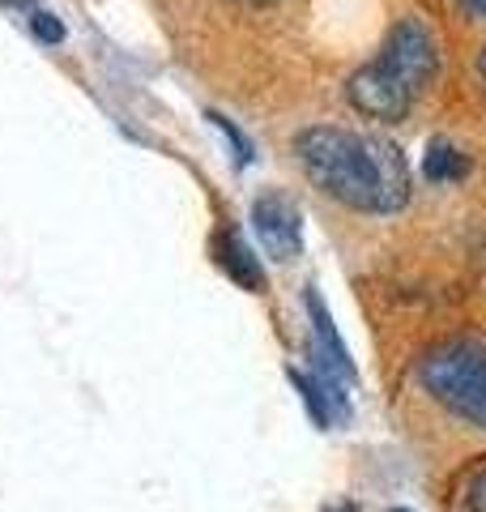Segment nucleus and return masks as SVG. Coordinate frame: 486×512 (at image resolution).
<instances>
[{
	"mask_svg": "<svg viewBox=\"0 0 486 512\" xmlns=\"http://www.w3.org/2000/svg\"><path fill=\"white\" fill-rule=\"evenodd\" d=\"M295 158L324 197L359 214H397L410 201V167L388 137L312 124L295 137Z\"/></svg>",
	"mask_w": 486,
	"mask_h": 512,
	"instance_id": "nucleus-1",
	"label": "nucleus"
},
{
	"mask_svg": "<svg viewBox=\"0 0 486 512\" xmlns=\"http://www.w3.org/2000/svg\"><path fill=\"white\" fill-rule=\"evenodd\" d=\"M418 384L452 410L461 423L486 431V346L474 338H448L418 359Z\"/></svg>",
	"mask_w": 486,
	"mask_h": 512,
	"instance_id": "nucleus-2",
	"label": "nucleus"
},
{
	"mask_svg": "<svg viewBox=\"0 0 486 512\" xmlns=\"http://www.w3.org/2000/svg\"><path fill=\"white\" fill-rule=\"evenodd\" d=\"M380 73H388L401 90L423 94L431 86V77L440 73V47H435L431 30L418 18H401L393 26V35L380 47V56L371 60Z\"/></svg>",
	"mask_w": 486,
	"mask_h": 512,
	"instance_id": "nucleus-3",
	"label": "nucleus"
},
{
	"mask_svg": "<svg viewBox=\"0 0 486 512\" xmlns=\"http://www.w3.org/2000/svg\"><path fill=\"white\" fill-rule=\"evenodd\" d=\"M252 231H256V239H261V248L282 265L295 261V256L303 252V214L286 192L269 188L252 201Z\"/></svg>",
	"mask_w": 486,
	"mask_h": 512,
	"instance_id": "nucleus-4",
	"label": "nucleus"
},
{
	"mask_svg": "<svg viewBox=\"0 0 486 512\" xmlns=\"http://www.w3.org/2000/svg\"><path fill=\"white\" fill-rule=\"evenodd\" d=\"M346 99H350V107L359 111V116H367V120H405V111H410L414 94L401 90L393 77L376 69V64H367V69H359V73L350 77Z\"/></svg>",
	"mask_w": 486,
	"mask_h": 512,
	"instance_id": "nucleus-5",
	"label": "nucleus"
},
{
	"mask_svg": "<svg viewBox=\"0 0 486 512\" xmlns=\"http://www.w3.org/2000/svg\"><path fill=\"white\" fill-rule=\"evenodd\" d=\"M307 303V316H312V333H316V355H320V372L333 376V380H354V363H350V350L342 342V333L333 329V316L324 308V299L316 291L303 295Z\"/></svg>",
	"mask_w": 486,
	"mask_h": 512,
	"instance_id": "nucleus-6",
	"label": "nucleus"
},
{
	"mask_svg": "<svg viewBox=\"0 0 486 512\" xmlns=\"http://www.w3.org/2000/svg\"><path fill=\"white\" fill-rule=\"evenodd\" d=\"M214 261L222 265V274L231 278L235 286H243V291H265V269H261V261L252 256V248L243 244V239L235 235V231H218V239H214Z\"/></svg>",
	"mask_w": 486,
	"mask_h": 512,
	"instance_id": "nucleus-7",
	"label": "nucleus"
},
{
	"mask_svg": "<svg viewBox=\"0 0 486 512\" xmlns=\"http://www.w3.org/2000/svg\"><path fill=\"white\" fill-rule=\"evenodd\" d=\"M423 175L431 184H457L469 175V158L452 141H431V150L423 158Z\"/></svg>",
	"mask_w": 486,
	"mask_h": 512,
	"instance_id": "nucleus-8",
	"label": "nucleus"
},
{
	"mask_svg": "<svg viewBox=\"0 0 486 512\" xmlns=\"http://www.w3.org/2000/svg\"><path fill=\"white\" fill-rule=\"evenodd\" d=\"M286 376H290V384L299 389L307 414H312V423H316V427H329V419H333V410H329V389H324L320 380H312L307 372H299V367H290Z\"/></svg>",
	"mask_w": 486,
	"mask_h": 512,
	"instance_id": "nucleus-9",
	"label": "nucleus"
},
{
	"mask_svg": "<svg viewBox=\"0 0 486 512\" xmlns=\"http://www.w3.org/2000/svg\"><path fill=\"white\" fill-rule=\"evenodd\" d=\"M209 120H214V128H218V133H222L226 141H231V150H235V163H239V167H248V163H252V141L243 137L239 128H235L231 120L222 116V111H209Z\"/></svg>",
	"mask_w": 486,
	"mask_h": 512,
	"instance_id": "nucleus-10",
	"label": "nucleus"
},
{
	"mask_svg": "<svg viewBox=\"0 0 486 512\" xmlns=\"http://www.w3.org/2000/svg\"><path fill=\"white\" fill-rule=\"evenodd\" d=\"M461 512H486V466L465 474L461 483Z\"/></svg>",
	"mask_w": 486,
	"mask_h": 512,
	"instance_id": "nucleus-11",
	"label": "nucleus"
},
{
	"mask_svg": "<svg viewBox=\"0 0 486 512\" xmlns=\"http://www.w3.org/2000/svg\"><path fill=\"white\" fill-rule=\"evenodd\" d=\"M30 30H35V39H39V43H52V47L64 43V35H69L56 13H43V9H30Z\"/></svg>",
	"mask_w": 486,
	"mask_h": 512,
	"instance_id": "nucleus-12",
	"label": "nucleus"
},
{
	"mask_svg": "<svg viewBox=\"0 0 486 512\" xmlns=\"http://www.w3.org/2000/svg\"><path fill=\"white\" fill-rule=\"evenodd\" d=\"M478 77H482V86H486V47L478 52Z\"/></svg>",
	"mask_w": 486,
	"mask_h": 512,
	"instance_id": "nucleus-13",
	"label": "nucleus"
},
{
	"mask_svg": "<svg viewBox=\"0 0 486 512\" xmlns=\"http://www.w3.org/2000/svg\"><path fill=\"white\" fill-rule=\"evenodd\" d=\"M465 5L474 9V13H482V18H486V0H465Z\"/></svg>",
	"mask_w": 486,
	"mask_h": 512,
	"instance_id": "nucleus-14",
	"label": "nucleus"
},
{
	"mask_svg": "<svg viewBox=\"0 0 486 512\" xmlns=\"http://www.w3.org/2000/svg\"><path fill=\"white\" fill-rule=\"evenodd\" d=\"M235 5H273V0H235Z\"/></svg>",
	"mask_w": 486,
	"mask_h": 512,
	"instance_id": "nucleus-15",
	"label": "nucleus"
},
{
	"mask_svg": "<svg viewBox=\"0 0 486 512\" xmlns=\"http://www.w3.org/2000/svg\"><path fill=\"white\" fill-rule=\"evenodd\" d=\"M388 512H410V508H388Z\"/></svg>",
	"mask_w": 486,
	"mask_h": 512,
	"instance_id": "nucleus-16",
	"label": "nucleus"
}]
</instances>
